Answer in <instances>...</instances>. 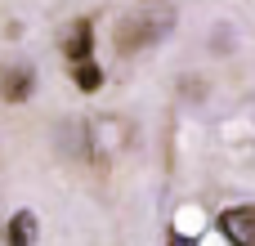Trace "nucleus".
<instances>
[{
	"label": "nucleus",
	"mask_w": 255,
	"mask_h": 246,
	"mask_svg": "<svg viewBox=\"0 0 255 246\" xmlns=\"http://www.w3.org/2000/svg\"><path fill=\"white\" fill-rule=\"evenodd\" d=\"M166 31H170V13H161V18H148V13L121 18V22H117V49H121V54H134V49L161 40Z\"/></svg>",
	"instance_id": "obj_1"
},
{
	"label": "nucleus",
	"mask_w": 255,
	"mask_h": 246,
	"mask_svg": "<svg viewBox=\"0 0 255 246\" xmlns=\"http://www.w3.org/2000/svg\"><path fill=\"white\" fill-rule=\"evenodd\" d=\"M220 233L233 246H255V206H233L220 215Z\"/></svg>",
	"instance_id": "obj_2"
},
{
	"label": "nucleus",
	"mask_w": 255,
	"mask_h": 246,
	"mask_svg": "<svg viewBox=\"0 0 255 246\" xmlns=\"http://www.w3.org/2000/svg\"><path fill=\"white\" fill-rule=\"evenodd\" d=\"M90 49H94V27L81 18V22L67 27V36H63V54L76 63V58H90Z\"/></svg>",
	"instance_id": "obj_3"
},
{
	"label": "nucleus",
	"mask_w": 255,
	"mask_h": 246,
	"mask_svg": "<svg viewBox=\"0 0 255 246\" xmlns=\"http://www.w3.org/2000/svg\"><path fill=\"white\" fill-rule=\"evenodd\" d=\"M27 94H31V67H4L0 72V99L22 103Z\"/></svg>",
	"instance_id": "obj_4"
},
{
	"label": "nucleus",
	"mask_w": 255,
	"mask_h": 246,
	"mask_svg": "<svg viewBox=\"0 0 255 246\" xmlns=\"http://www.w3.org/2000/svg\"><path fill=\"white\" fill-rule=\"evenodd\" d=\"M72 81H76V90L94 94V90L103 85V67H99L94 58H76V63H72Z\"/></svg>",
	"instance_id": "obj_5"
},
{
	"label": "nucleus",
	"mask_w": 255,
	"mask_h": 246,
	"mask_svg": "<svg viewBox=\"0 0 255 246\" xmlns=\"http://www.w3.org/2000/svg\"><path fill=\"white\" fill-rule=\"evenodd\" d=\"M36 242V215L31 211H18L9 220V246H31Z\"/></svg>",
	"instance_id": "obj_6"
},
{
	"label": "nucleus",
	"mask_w": 255,
	"mask_h": 246,
	"mask_svg": "<svg viewBox=\"0 0 255 246\" xmlns=\"http://www.w3.org/2000/svg\"><path fill=\"white\" fill-rule=\"evenodd\" d=\"M170 246H193V242H184V238H179V233H175V238H170Z\"/></svg>",
	"instance_id": "obj_7"
}]
</instances>
